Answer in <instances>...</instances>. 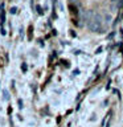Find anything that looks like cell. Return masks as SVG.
<instances>
[{"label": "cell", "instance_id": "9", "mask_svg": "<svg viewBox=\"0 0 123 127\" xmlns=\"http://www.w3.org/2000/svg\"><path fill=\"white\" fill-rule=\"evenodd\" d=\"M21 69H23V70H24V71H25V70H27V69H28V66H27V65H25V64H23V66H21Z\"/></svg>", "mask_w": 123, "mask_h": 127}, {"label": "cell", "instance_id": "8", "mask_svg": "<svg viewBox=\"0 0 123 127\" xmlns=\"http://www.w3.org/2000/svg\"><path fill=\"white\" fill-rule=\"evenodd\" d=\"M102 50H103V48H102V46H99L98 49H97V52H95V53H101Z\"/></svg>", "mask_w": 123, "mask_h": 127}, {"label": "cell", "instance_id": "3", "mask_svg": "<svg viewBox=\"0 0 123 127\" xmlns=\"http://www.w3.org/2000/svg\"><path fill=\"white\" fill-rule=\"evenodd\" d=\"M3 97H4V99H5V101H8V99H9V94H8L7 90H3Z\"/></svg>", "mask_w": 123, "mask_h": 127}, {"label": "cell", "instance_id": "5", "mask_svg": "<svg viewBox=\"0 0 123 127\" xmlns=\"http://www.w3.org/2000/svg\"><path fill=\"white\" fill-rule=\"evenodd\" d=\"M114 36H115V32H111V33H110L109 36H107V38H113Z\"/></svg>", "mask_w": 123, "mask_h": 127}, {"label": "cell", "instance_id": "1", "mask_svg": "<svg viewBox=\"0 0 123 127\" xmlns=\"http://www.w3.org/2000/svg\"><path fill=\"white\" fill-rule=\"evenodd\" d=\"M89 28L91 32H99L102 29V16L99 13L93 16V19H91V21L89 24Z\"/></svg>", "mask_w": 123, "mask_h": 127}, {"label": "cell", "instance_id": "7", "mask_svg": "<svg viewBox=\"0 0 123 127\" xmlns=\"http://www.w3.org/2000/svg\"><path fill=\"white\" fill-rule=\"evenodd\" d=\"M17 103H19V107L21 109V107H23V101H21V99H19V101H17Z\"/></svg>", "mask_w": 123, "mask_h": 127}, {"label": "cell", "instance_id": "2", "mask_svg": "<svg viewBox=\"0 0 123 127\" xmlns=\"http://www.w3.org/2000/svg\"><path fill=\"white\" fill-rule=\"evenodd\" d=\"M69 9H70L71 13H75V15L78 13V8H77V7H74L73 4H70V5H69Z\"/></svg>", "mask_w": 123, "mask_h": 127}, {"label": "cell", "instance_id": "11", "mask_svg": "<svg viewBox=\"0 0 123 127\" xmlns=\"http://www.w3.org/2000/svg\"><path fill=\"white\" fill-rule=\"evenodd\" d=\"M111 1H118V0H111Z\"/></svg>", "mask_w": 123, "mask_h": 127}, {"label": "cell", "instance_id": "6", "mask_svg": "<svg viewBox=\"0 0 123 127\" xmlns=\"http://www.w3.org/2000/svg\"><path fill=\"white\" fill-rule=\"evenodd\" d=\"M37 11H38V13H40V15H42V13H44L42 9H41V7H40V5H37Z\"/></svg>", "mask_w": 123, "mask_h": 127}, {"label": "cell", "instance_id": "10", "mask_svg": "<svg viewBox=\"0 0 123 127\" xmlns=\"http://www.w3.org/2000/svg\"><path fill=\"white\" fill-rule=\"evenodd\" d=\"M70 1H75V3H77V1H78V0H70Z\"/></svg>", "mask_w": 123, "mask_h": 127}, {"label": "cell", "instance_id": "4", "mask_svg": "<svg viewBox=\"0 0 123 127\" xmlns=\"http://www.w3.org/2000/svg\"><path fill=\"white\" fill-rule=\"evenodd\" d=\"M16 12H17V8H16V7L11 8V13H16Z\"/></svg>", "mask_w": 123, "mask_h": 127}]
</instances>
